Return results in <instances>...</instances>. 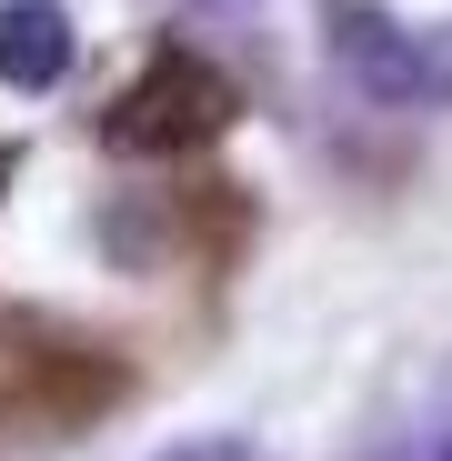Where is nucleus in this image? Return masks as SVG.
I'll return each instance as SVG.
<instances>
[{
    "label": "nucleus",
    "mask_w": 452,
    "mask_h": 461,
    "mask_svg": "<svg viewBox=\"0 0 452 461\" xmlns=\"http://www.w3.org/2000/svg\"><path fill=\"white\" fill-rule=\"evenodd\" d=\"M161 461H252V441H221V431H211V441H171Z\"/></svg>",
    "instance_id": "4"
},
{
    "label": "nucleus",
    "mask_w": 452,
    "mask_h": 461,
    "mask_svg": "<svg viewBox=\"0 0 452 461\" xmlns=\"http://www.w3.org/2000/svg\"><path fill=\"white\" fill-rule=\"evenodd\" d=\"M131 392V371L111 341L70 331L51 312H0V441L21 431H81Z\"/></svg>",
    "instance_id": "1"
},
{
    "label": "nucleus",
    "mask_w": 452,
    "mask_h": 461,
    "mask_svg": "<svg viewBox=\"0 0 452 461\" xmlns=\"http://www.w3.org/2000/svg\"><path fill=\"white\" fill-rule=\"evenodd\" d=\"M60 70H70L60 0H11V11H0V81H11V91H51Z\"/></svg>",
    "instance_id": "3"
},
{
    "label": "nucleus",
    "mask_w": 452,
    "mask_h": 461,
    "mask_svg": "<svg viewBox=\"0 0 452 461\" xmlns=\"http://www.w3.org/2000/svg\"><path fill=\"white\" fill-rule=\"evenodd\" d=\"M232 121H242L232 70L201 60L191 41H161V50H151L131 81L111 91V111H101V150H121V161H191V150H211Z\"/></svg>",
    "instance_id": "2"
},
{
    "label": "nucleus",
    "mask_w": 452,
    "mask_h": 461,
    "mask_svg": "<svg viewBox=\"0 0 452 461\" xmlns=\"http://www.w3.org/2000/svg\"><path fill=\"white\" fill-rule=\"evenodd\" d=\"M0 181H11V150H0Z\"/></svg>",
    "instance_id": "5"
}]
</instances>
